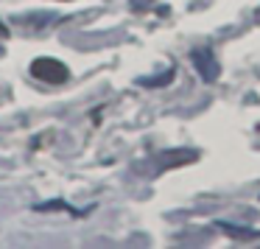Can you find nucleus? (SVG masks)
<instances>
[{
    "instance_id": "obj_1",
    "label": "nucleus",
    "mask_w": 260,
    "mask_h": 249,
    "mask_svg": "<svg viewBox=\"0 0 260 249\" xmlns=\"http://www.w3.org/2000/svg\"><path fill=\"white\" fill-rule=\"evenodd\" d=\"M31 76L40 81H48V84H64L70 79V70L68 65H62L53 56H40L31 62Z\"/></svg>"
},
{
    "instance_id": "obj_2",
    "label": "nucleus",
    "mask_w": 260,
    "mask_h": 249,
    "mask_svg": "<svg viewBox=\"0 0 260 249\" xmlns=\"http://www.w3.org/2000/svg\"><path fill=\"white\" fill-rule=\"evenodd\" d=\"M193 65H196L202 81H215L221 76V65H218V59L213 56L210 48H199V51H193Z\"/></svg>"
},
{
    "instance_id": "obj_3",
    "label": "nucleus",
    "mask_w": 260,
    "mask_h": 249,
    "mask_svg": "<svg viewBox=\"0 0 260 249\" xmlns=\"http://www.w3.org/2000/svg\"><path fill=\"white\" fill-rule=\"evenodd\" d=\"M199 154L196 151H165L159 154L157 160H154V165H157L159 171H168V168H176V165H187V163H196Z\"/></svg>"
},
{
    "instance_id": "obj_4",
    "label": "nucleus",
    "mask_w": 260,
    "mask_h": 249,
    "mask_svg": "<svg viewBox=\"0 0 260 249\" xmlns=\"http://www.w3.org/2000/svg\"><path fill=\"white\" fill-rule=\"evenodd\" d=\"M171 79H174V70H165L162 76H154V79H148V76H146V79H140V84L143 87H165Z\"/></svg>"
},
{
    "instance_id": "obj_5",
    "label": "nucleus",
    "mask_w": 260,
    "mask_h": 249,
    "mask_svg": "<svg viewBox=\"0 0 260 249\" xmlns=\"http://www.w3.org/2000/svg\"><path fill=\"white\" fill-rule=\"evenodd\" d=\"M154 0H132V9H135V12H143V9L146 6H151Z\"/></svg>"
},
{
    "instance_id": "obj_6",
    "label": "nucleus",
    "mask_w": 260,
    "mask_h": 249,
    "mask_svg": "<svg viewBox=\"0 0 260 249\" xmlns=\"http://www.w3.org/2000/svg\"><path fill=\"white\" fill-rule=\"evenodd\" d=\"M6 37H9V28H6L3 23H0V40H6Z\"/></svg>"
}]
</instances>
